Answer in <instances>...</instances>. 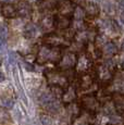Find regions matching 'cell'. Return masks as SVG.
Returning a JSON list of instances; mask_svg holds the SVG:
<instances>
[{
    "instance_id": "6da1fadb",
    "label": "cell",
    "mask_w": 124,
    "mask_h": 125,
    "mask_svg": "<svg viewBox=\"0 0 124 125\" xmlns=\"http://www.w3.org/2000/svg\"><path fill=\"white\" fill-rule=\"evenodd\" d=\"M61 48H54V47H49V46H41L38 51L37 60L39 63L44 64L46 62L52 61V62H59L61 58Z\"/></svg>"
},
{
    "instance_id": "7a4b0ae2",
    "label": "cell",
    "mask_w": 124,
    "mask_h": 125,
    "mask_svg": "<svg viewBox=\"0 0 124 125\" xmlns=\"http://www.w3.org/2000/svg\"><path fill=\"white\" fill-rule=\"evenodd\" d=\"M46 76L50 86H60L62 88H66L69 85L68 71L62 70H49L46 72Z\"/></svg>"
},
{
    "instance_id": "3957f363",
    "label": "cell",
    "mask_w": 124,
    "mask_h": 125,
    "mask_svg": "<svg viewBox=\"0 0 124 125\" xmlns=\"http://www.w3.org/2000/svg\"><path fill=\"white\" fill-rule=\"evenodd\" d=\"M39 103L49 113H58L60 110V103L51 93H42L39 97Z\"/></svg>"
},
{
    "instance_id": "277c9868",
    "label": "cell",
    "mask_w": 124,
    "mask_h": 125,
    "mask_svg": "<svg viewBox=\"0 0 124 125\" xmlns=\"http://www.w3.org/2000/svg\"><path fill=\"white\" fill-rule=\"evenodd\" d=\"M80 105L82 108V110H84L87 113H95L99 109L100 103L96 96L90 94V95H85L82 98V101H81Z\"/></svg>"
},
{
    "instance_id": "5b68a950",
    "label": "cell",
    "mask_w": 124,
    "mask_h": 125,
    "mask_svg": "<svg viewBox=\"0 0 124 125\" xmlns=\"http://www.w3.org/2000/svg\"><path fill=\"white\" fill-rule=\"evenodd\" d=\"M44 45L54 48H62L69 45V42L64 39L63 36L58 35L56 33H49L44 37Z\"/></svg>"
},
{
    "instance_id": "8992f818",
    "label": "cell",
    "mask_w": 124,
    "mask_h": 125,
    "mask_svg": "<svg viewBox=\"0 0 124 125\" xmlns=\"http://www.w3.org/2000/svg\"><path fill=\"white\" fill-rule=\"evenodd\" d=\"M76 60H77V57L72 51H68L61 54V58L59 60V70H62V71L72 70L73 68H75Z\"/></svg>"
},
{
    "instance_id": "52a82bcc",
    "label": "cell",
    "mask_w": 124,
    "mask_h": 125,
    "mask_svg": "<svg viewBox=\"0 0 124 125\" xmlns=\"http://www.w3.org/2000/svg\"><path fill=\"white\" fill-rule=\"evenodd\" d=\"M75 6L73 4V2L71 1H66V0H63V1H60L57 6V9H58V14L62 16H66V18H71L73 15V11H74Z\"/></svg>"
},
{
    "instance_id": "ba28073f",
    "label": "cell",
    "mask_w": 124,
    "mask_h": 125,
    "mask_svg": "<svg viewBox=\"0 0 124 125\" xmlns=\"http://www.w3.org/2000/svg\"><path fill=\"white\" fill-rule=\"evenodd\" d=\"M93 65V61L89 59V57L87 54H81L80 58H77L76 60V69L80 73H84V72L88 71Z\"/></svg>"
},
{
    "instance_id": "9c48e42d",
    "label": "cell",
    "mask_w": 124,
    "mask_h": 125,
    "mask_svg": "<svg viewBox=\"0 0 124 125\" xmlns=\"http://www.w3.org/2000/svg\"><path fill=\"white\" fill-rule=\"evenodd\" d=\"M111 99L115 111L120 115H124V94L115 93L112 95Z\"/></svg>"
},
{
    "instance_id": "30bf717a",
    "label": "cell",
    "mask_w": 124,
    "mask_h": 125,
    "mask_svg": "<svg viewBox=\"0 0 124 125\" xmlns=\"http://www.w3.org/2000/svg\"><path fill=\"white\" fill-rule=\"evenodd\" d=\"M83 9H84L85 15H87L89 19H94L96 18L99 14V8L96 3H93L89 1H84V3L81 4Z\"/></svg>"
},
{
    "instance_id": "8fae6325",
    "label": "cell",
    "mask_w": 124,
    "mask_h": 125,
    "mask_svg": "<svg viewBox=\"0 0 124 125\" xmlns=\"http://www.w3.org/2000/svg\"><path fill=\"white\" fill-rule=\"evenodd\" d=\"M53 23H54V27L58 28L59 31H64L72 25V22H71L70 18L59 15V14L53 16Z\"/></svg>"
},
{
    "instance_id": "7c38bea8",
    "label": "cell",
    "mask_w": 124,
    "mask_h": 125,
    "mask_svg": "<svg viewBox=\"0 0 124 125\" xmlns=\"http://www.w3.org/2000/svg\"><path fill=\"white\" fill-rule=\"evenodd\" d=\"M94 84V77L89 73H82V75L78 77V87L81 89H88Z\"/></svg>"
},
{
    "instance_id": "4fadbf2b",
    "label": "cell",
    "mask_w": 124,
    "mask_h": 125,
    "mask_svg": "<svg viewBox=\"0 0 124 125\" xmlns=\"http://www.w3.org/2000/svg\"><path fill=\"white\" fill-rule=\"evenodd\" d=\"M1 12L6 18L8 19H12L14 16H16L18 14V11H16V8L11 3H6L1 7Z\"/></svg>"
},
{
    "instance_id": "5bb4252c",
    "label": "cell",
    "mask_w": 124,
    "mask_h": 125,
    "mask_svg": "<svg viewBox=\"0 0 124 125\" xmlns=\"http://www.w3.org/2000/svg\"><path fill=\"white\" fill-rule=\"evenodd\" d=\"M101 50V53L104 54V56L107 57H112L113 54L116 53V51H118V48H116V46L113 44V42H106L103 46H102V49Z\"/></svg>"
},
{
    "instance_id": "9a60e30c",
    "label": "cell",
    "mask_w": 124,
    "mask_h": 125,
    "mask_svg": "<svg viewBox=\"0 0 124 125\" xmlns=\"http://www.w3.org/2000/svg\"><path fill=\"white\" fill-rule=\"evenodd\" d=\"M76 98V93H75V89L71 86H68L66 88H64V93H63V96H62V99H63L64 102L66 103H70V102H73Z\"/></svg>"
},
{
    "instance_id": "2e32d148",
    "label": "cell",
    "mask_w": 124,
    "mask_h": 125,
    "mask_svg": "<svg viewBox=\"0 0 124 125\" xmlns=\"http://www.w3.org/2000/svg\"><path fill=\"white\" fill-rule=\"evenodd\" d=\"M113 85L119 90H124V70L120 71L116 75H113Z\"/></svg>"
},
{
    "instance_id": "e0dca14e",
    "label": "cell",
    "mask_w": 124,
    "mask_h": 125,
    "mask_svg": "<svg viewBox=\"0 0 124 125\" xmlns=\"http://www.w3.org/2000/svg\"><path fill=\"white\" fill-rule=\"evenodd\" d=\"M68 113L70 115H72L73 117H77L78 115H81V111H82V108L78 103L76 102H70L68 103Z\"/></svg>"
},
{
    "instance_id": "ac0fdd59",
    "label": "cell",
    "mask_w": 124,
    "mask_h": 125,
    "mask_svg": "<svg viewBox=\"0 0 124 125\" xmlns=\"http://www.w3.org/2000/svg\"><path fill=\"white\" fill-rule=\"evenodd\" d=\"M40 26H41L42 30H46V31H49L51 28L54 27V23H53V16H49V15H46L41 19L40 21Z\"/></svg>"
},
{
    "instance_id": "d6986e66",
    "label": "cell",
    "mask_w": 124,
    "mask_h": 125,
    "mask_svg": "<svg viewBox=\"0 0 124 125\" xmlns=\"http://www.w3.org/2000/svg\"><path fill=\"white\" fill-rule=\"evenodd\" d=\"M37 33H38V30L34 24L31 23L25 27V36L27 38H34L37 35Z\"/></svg>"
},
{
    "instance_id": "ffe728a7",
    "label": "cell",
    "mask_w": 124,
    "mask_h": 125,
    "mask_svg": "<svg viewBox=\"0 0 124 125\" xmlns=\"http://www.w3.org/2000/svg\"><path fill=\"white\" fill-rule=\"evenodd\" d=\"M50 93L56 99H61L64 93V88L60 86H50Z\"/></svg>"
},
{
    "instance_id": "44dd1931",
    "label": "cell",
    "mask_w": 124,
    "mask_h": 125,
    "mask_svg": "<svg viewBox=\"0 0 124 125\" xmlns=\"http://www.w3.org/2000/svg\"><path fill=\"white\" fill-rule=\"evenodd\" d=\"M73 16L75 18V20H84L85 18L84 9L81 6H75L74 11H73Z\"/></svg>"
},
{
    "instance_id": "7402d4cb",
    "label": "cell",
    "mask_w": 124,
    "mask_h": 125,
    "mask_svg": "<svg viewBox=\"0 0 124 125\" xmlns=\"http://www.w3.org/2000/svg\"><path fill=\"white\" fill-rule=\"evenodd\" d=\"M8 38V28L6 26H0V42H4Z\"/></svg>"
},
{
    "instance_id": "603a6c76",
    "label": "cell",
    "mask_w": 124,
    "mask_h": 125,
    "mask_svg": "<svg viewBox=\"0 0 124 125\" xmlns=\"http://www.w3.org/2000/svg\"><path fill=\"white\" fill-rule=\"evenodd\" d=\"M73 125H89V123H88L87 120L84 119L82 115H78L77 117H75V119H74Z\"/></svg>"
},
{
    "instance_id": "cb8c5ba5",
    "label": "cell",
    "mask_w": 124,
    "mask_h": 125,
    "mask_svg": "<svg viewBox=\"0 0 124 125\" xmlns=\"http://www.w3.org/2000/svg\"><path fill=\"white\" fill-rule=\"evenodd\" d=\"M1 103H2V105H3V107L8 108V109L12 108V107H13V104H14L13 100L11 99V98H4V99H2V100H1Z\"/></svg>"
},
{
    "instance_id": "d4e9b609",
    "label": "cell",
    "mask_w": 124,
    "mask_h": 125,
    "mask_svg": "<svg viewBox=\"0 0 124 125\" xmlns=\"http://www.w3.org/2000/svg\"><path fill=\"white\" fill-rule=\"evenodd\" d=\"M41 121H42V123H44L45 125H52L54 123V121L49 116V115H42Z\"/></svg>"
},
{
    "instance_id": "484cf974",
    "label": "cell",
    "mask_w": 124,
    "mask_h": 125,
    "mask_svg": "<svg viewBox=\"0 0 124 125\" xmlns=\"http://www.w3.org/2000/svg\"><path fill=\"white\" fill-rule=\"evenodd\" d=\"M9 62H10V64H12L14 65L16 62V57H15V53H13V52H11L10 54H9Z\"/></svg>"
},
{
    "instance_id": "4316f807",
    "label": "cell",
    "mask_w": 124,
    "mask_h": 125,
    "mask_svg": "<svg viewBox=\"0 0 124 125\" xmlns=\"http://www.w3.org/2000/svg\"><path fill=\"white\" fill-rule=\"evenodd\" d=\"M6 81V77H4V74L2 73L1 69H0V83H2V82Z\"/></svg>"
},
{
    "instance_id": "83f0119b",
    "label": "cell",
    "mask_w": 124,
    "mask_h": 125,
    "mask_svg": "<svg viewBox=\"0 0 124 125\" xmlns=\"http://www.w3.org/2000/svg\"><path fill=\"white\" fill-rule=\"evenodd\" d=\"M0 12H1V6H0Z\"/></svg>"
},
{
    "instance_id": "f1b7e54d",
    "label": "cell",
    "mask_w": 124,
    "mask_h": 125,
    "mask_svg": "<svg viewBox=\"0 0 124 125\" xmlns=\"http://www.w3.org/2000/svg\"><path fill=\"white\" fill-rule=\"evenodd\" d=\"M123 64H124V57H123Z\"/></svg>"
},
{
    "instance_id": "f546056e",
    "label": "cell",
    "mask_w": 124,
    "mask_h": 125,
    "mask_svg": "<svg viewBox=\"0 0 124 125\" xmlns=\"http://www.w3.org/2000/svg\"><path fill=\"white\" fill-rule=\"evenodd\" d=\"M123 48H124V42H123Z\"/></svg>"
},
{
    "instance_id": "4dcf8cb0",
    "label": "cell",
    "mask_w": 124,
    "mask_h": 125,
    "mask_svg": "<svg viewBox=\"0 0 124 125\" xmlns=\"http://www.w3.org/2000/svg\"><path fill=\"white\" fill-rule=\"evenodd\" d=\"M108 125H111V124H108Z\"/></svg>"
}]
</instances>
